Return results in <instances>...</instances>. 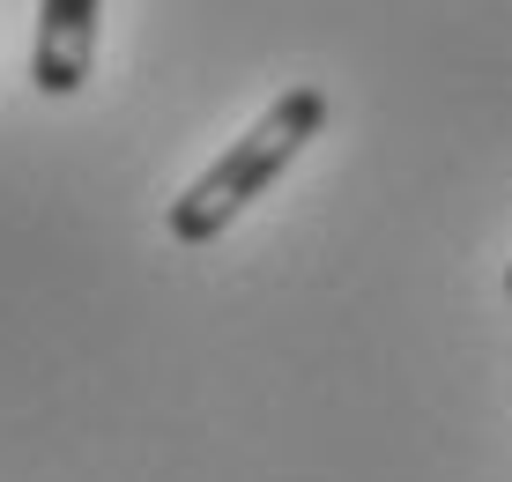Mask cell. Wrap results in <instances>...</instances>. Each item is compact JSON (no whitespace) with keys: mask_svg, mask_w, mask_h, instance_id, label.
<instances>
[{"mask_svg":"<svg viewBox=\"0 0 512 482\" xmlns=\"http://www.w3.org/2000/svg\"><path fill=\"white\" fill-rule=\"evenodd\" d=\"M320 127H327V89H312V82L282 89L268 112H260L253 127H245L231 149H223L216 164L171 201V238H179V245H216L223 230H231L245 208H253L260 193L305 156V141Z\"/></svg>","mask_w":512,"mask_h":482,"instance_id":"6da1fadb","label":"cell"},{"mask_svg":"<svg viewBox=\"0 0 512 482\" xmlns=\"http://www.w3.org/2000/svg\"><path fill=\"white\" fill-rule=\"evenodd\" d=\"M97 8L104 0H38V45H30V82L45 97H75L97 60Z\"/></svg>","mask_w":512,"mask_h":482,"instance_id":"7a4b0ae2","label":"cell"},{"mask_svg":"<svg viewBox=\"0 0 512 482\" xmlns=\"http://www.w3.org/2000/svg\"><path fill=\"white\" fill-rule=\"evenodd\" d=\"M505 297H512V267H505Z\"/></svg>","mask_w":512,"mask_h":482,"instance_id":"3957f363","label":"cell"}]
</instances>
